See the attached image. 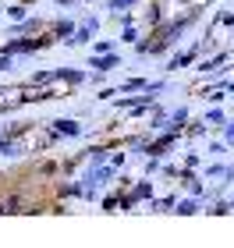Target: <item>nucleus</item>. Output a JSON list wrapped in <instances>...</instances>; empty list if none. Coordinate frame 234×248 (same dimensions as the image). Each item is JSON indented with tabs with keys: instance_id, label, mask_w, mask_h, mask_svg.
<instances>
[{
	"instance_id": "obj_1",
	"label": "nucleus",
	"mask_w": 234,
	"mask_h": 248,
	"mask_svg": "<svg viewBox=\"0 0 234 248\" xmlns=\"http://www.w3.org/2000/svg\"><path fill=\"white\" fill-rule=\"evenodd\" d=\"M203 39H199V43H188V46L185 50H177V53H171V57H167L163 61V71L167 75H174V71H181V67H188V64H195L199 57H203Z\"/></svg>"
},
{
	"instance_id": "obj_2",
	"label": "nucleus",
	"mask_w": 234,
	"mask_h": 248,
	"mask_svg": "<svg viewBox=\"0 0 234 248\" xmlns=\"http://www.w3.org/2000/svg\"><path fill=\"white\" fill-rule=\"evenodd\" d=\"M82 135H85L82 121L57 117V121H50V128H47V142H61V139H82Z\"/></svg>"
},
{
	"instance_id": "obj_3",
	"label": "nucleus",
	"mask_w": 234,
	"mask_h": 248,
	"mask_svg": "<svg viewBox=\"0 0 234 248\" xmlns=\"http://www.w3.org/2000/svg\"><path fill=\"white\" fill-rule=\"evenodd\" d=\"M99 29H103V21H99L96 15H89V18H78V29H75V36L71 39H64L68 46H89L96 36H99Z\"/></svg>"
},
{
	"instance_id": "obj_4",
	"label": "nucleus",
	"mask_w": 234,
	"mask_h": 248,
	"mask_svg": "<svg viewBox=\"0 0 234 248\" xmlns=\"http://www.w3.org/2000/svg\"><path fill=\"white\" fill-rule=\"evenodd\" d=\"M53 75H57V85H68V89H78L89 82V67H71V64H61L53 67Z\"/></svg>"
},
{
	"instance_id": "obj_5",
	"label": "nucleus",
	"mask_w": 234,
	"mask_h": 248,
	"mask_svg": "<svg viewBox=\"0 0 234 248\" xmlns=\"http://www.w3.org/2000/svg\"><path fill=\"white\" fill-rule=\"evenodd\" d=\"M121 67V53H89V71H99V75H114Z\"/></svg>"
},
{
	"instance_id": "obj_6",
	"label": "nucleus",
	"mask_w": 234,
	"mask_h": 248,
	"mask_svg": "<svg viewBox=\"0 0 234 248\" xmlns=\"http://www.w3.org/2000/svg\"><path fill=\"white\" fill-rule=\"evenodd\" d=\"M227 61H231V50L220 46L213 57H199L195 64H199V75H213V71H220V67H227Z\"/></svg>"
},
{
	"instance_id": "obj_7",
	"label": "nucleus",
	"mask_w": 234,
	"mask_h": 248,
	"mask_svg": "<svg viewBox=\"0 0 234 248\" xmlns=\"http://www.w3.org/2000/svg\"><path fill=\"white\" fill-rule=\"evenodd\" d=\"M75 29H78V18H68V15H61V18H53V21H50V32H53V39H57V43L71 39V36H75Z\"/></svg>"
},
{
	"instance_id": "obj_8",
	"label": "nucleus",
	"mask_w": 234,
	"mask_h": 248,
	"mask_svg": "<svg viewBox=\"0 0 234 248\" xmlns=\"http://www.w3.org/2000/svg\"><path fill=\"white\" fill-rule=\"evenodd\" d=\"M149 82H153V78H146V75H131V78H125V82L117 85V93L121 96H139V93L149 89Z\"/></svg>"
},
{
	"instance_id": "obj_9",
	"label": "nucleus",
	"mask_w": 234,
	"mask_h": 248,
	"mask_svg": "<svg viewBox=\"0 0 234 248\" xmlns=\"http://www.w3.org/2000/svg\"><path fill=\"white\" fill-rule=\"evenodd\" d=\"M57 85V75H53V67H43V71H32L25 78V89H50Z\"/></svg>"
},
{
	"instance_id": "obj_10",
	"label": "nucleus",
	"mask_w": 234,
	"mask_h": 248,
	"mask_svg": "<svg viewBox=\"0 0 234 248\" xmlns=\"http://www.w3.org/2000/svg\"><path fill=\"white\" fill-rule=\"evenodd\" d=\"M11 213H25V202H21V191H7L0 199V217H11Z\"/></svg>"
},
{
	"instance_id": "obj_11",
	"label": "nucleus",
	"mask_w": 234,
	"mask_h": 248,
	"mask_svg": "<svg viewBox=\"0 0 234 248\" xmlns=\"http://www.w3.org/2000/svg\"><path fill=\"white\" fill-rule=\"evenodd\" d=\"M199 213H203V202H199L195 195L177 199V206H174V217H199Z\"/></svg>"
},
{
	"instance_id": "obj_12",
	"label": "nucleus",
	"mask_w": 234,
	"mask_h": 248,
	"mask_svg": "<svg viewBox=\"0 0 234 248\" xmlns=\"http://www.w3.org/2000/svg\"><path fill=\"white\" fill-rule=\"evenodd\" d=\"M163 21H167L163 4H160V0H149V7H146V21H142V25H146V29H156V25H163Z\"/></svg>"
},
{
	"instance_id": "obj_13",
	"label": "nucleus",
	"mask_w": 234,
	"mask_h": 248,
	"mask_svg": "<svg viewBox=\"0 0 234 248\" xmlns=\"http://www.w3.org/2000/svg\"><path fill=\"white\" fill-rule=\"evenodd\" d=\"M177 191H171V195H163V199H149L146 206H149V213H174V206H177Z\"/></svg>"
},
{
	"instance_id": "obj_14",
	"label": "nucleus",
	"mask_w": 234,
	"mask_h": 248,
	"mask_svg": "<svg viewBox=\"0 0 234 248\" xmlns=\"http://www.w3.org/2000/svg\"><path fill=\"white\" fill-rule=\"evenodd\" d=\"M57 199H85V185L82 181H61L57 185Z\"/></svg>"
},
{
	"instance_id": "obj_15",
	"label": "nucleus",
	"mask_w": 234,
	"mask_h": 248,
	"mask_svg": "<svg viewBox=\"0 0 234 248\" xmlns=\"http://www.w3.org/2000/svg\"><path fill=\"white\" fill-rule=\"evenodd\" d=\"M227 160H213V163H203V181H220L227 174Z\"/></svg>"
},
{
	"instance_id": "obj_16",
	"label": "nucleus",
	"mask_w": 234,
	"mask_h": 248,
	"mask_svg": "<svg viewBox=\"0 0 234 248\" xmlns=\"http://www.w3.org/2000/svg\"><path fill=\"white\" fill-rule=\"evenodd\" d=\"M188 121H192V107H188V103L171 107V121H167V124H174V128H181V131H185V124H188Z\"/></svg>"
},
{
	"instance_id": "obj_17",
	"label": "nucleus",
	"mask_w": 234,
	"mask_h": 248,
	"mask_svg": "<svg viewBox=\"0 0 234 248\" xmlns=\"http://www.w3.org/2000/svg\"><path fill=\"white\" fill-rule=\"evenodd\" d=\"M206 135H209V124L203 117H192L185 124V139H206Z\"/></svg>"
},
{
	"instance_id": "obj_18",
	"label": "nucleus",
	"mask_w": 234,
	"mask_h": 248,
	"mask_svg": "<svg viewBox=\"0 0 234 248\" xmlns=\"http://www.w3.org/2000/svg\"><path fill=\"white\" fill-rule=\"evenodd\" d=\"M203 213H206V217H231V202L224 195H217L209 206H203Z\"/></svg>"
},
{
	"instance_id": "obj_19",
	"label": "nucleus",
	"mask_w": 234,
	"mask_h": 248,
	"mask_svg": "<svg viewBox=\"0 0 234 248\" xmlns=\"http://www.w3.org/2000/svg\"><path fill=\"white\" fill-rule=\"evenodd\" d=\"M103 7L110 11V15H121V11H135L139 0H103Z\"/></svg>"
},
{
	"instance_id": "obj_20",
	"label": "nucleus",
	"mask_w": 234,
	"mask_h": 248,
	"mask_svg": "<svg viewBox=\"0 0 234 248\" xmlns=\"http://www.w3.org/2000/svg\"><path fill=\"white\" fill-rule=\"evenodd\" d=\"M114 50H117L114 39H99V36H96L93 43H89V53H114Z\"/></svg>"
},
{
	"instance_id": "obj_21",
	"label": "nucleus",
	"mask_w": 234,
	"mask_h": 248,
	"mask_svg": "<svg viewBox=\"0 0 234 248\" xmlns=\"http://www.w3.org/2000/svg\"><path fill=\"white\" fill-rule=\"evenodd\" d=\"M203 121H206V124H220V128H224V121H227V110H224V107H209L206 114H203Z\"/></svg>"
},
{
	"instance_id": "obj_22",
	"label": "nucleus",
	"mask_w": 234,
	"mask_h": 248,
	"mask_svg": "<svg viewBox=\"0 0 234 248\" xmlns=\"http://www.w3.org/2000/svg\"><path fill=\"white\" fill-rule=\"evenodd\" d=\"M213 25H220V29H234V11H231V7H220L217 15H213Z\"/></svg>"
},
{
	"instance_id": "obj_23",
	"label": "nucleus",
	"mask_w": 234,
	"mask_h": 248,
	"mask_svg": "<svg viewBox=\"0 0 234 248\" xmlns=\"http://www.w3.org/2000/svg\"><path fill=\"white\" fill-rule=\"evenodd\" d=\"M139 39H142V29L139 25H121V43H131V46H135Z\"/></svg>"
},
{
	"instance_id": "obj_24",
	"label": "nucleus",
	"mask_w": 234,
	"mask_h": 248,
	"mask_svg": "<svg viewBox=\"0 0 234 248\" xmlns=\"http://www.w3.org/2000/svg\"><path fill=\"white\" fill-rule=\"evenodd\" d=\"M99 206H103L107 213H117V209H121V191H110V195H103V199H99Z\"/></svg>"
},
{
	"instance_id": "obj_25",
	"label": "nucleus",
	"mask_w": 234,
	"mask_h": 248,
	"mask_svg": "<svg viewBox=\"0 0 234 248\" xmlns=\"http://www.w3.org/2000/svg\"><path fill=\"white\" fill-rule=\"evenodd\" d=\"M29 15H32L29 4H11V7H7V18H11V21H21V18H29Z\"/></svg>"
},
{
	"instance_id": "obj_26",
	"label": "nucleus",
	"mask_w": 234,
	"mask_h": 248,
	"mask_svg": "<svg viewBox=\"0 0 234 248\" xmlns=\"http://www.w3.org/2000/svg\"><path fill=\"white\" fill-rule=\"evenodd\" d=\"M39 174H43V177L61 174V163H57V160H43V163H39Z\"/></svg>"
},
{
	"instance_id": "obj_27",
	"label": "nucleus",
	"mask_w": 234,
	"mask_h": 248,
	"mask_svg": "<svg viewBox=\"0 0 234 248\" xmlns=\"http://www.w3.org/2000/svg\"><path fill=\"white\" fill-rule=\"evenodd\" d=\"M185 170H203V156H199V153H188V156H185Z\"/></svg>"
},
{
	"instance_id": "obj_28",
	"label": "nucleus",
	"mask_w": 234,
	"mask_h": 248,
	"mask_svg": "<svg viewBox=\"0 0 234 248\" xmlns=\"http://www.w3.org/2000/svg\"><path fill=\"white\" fill-rule=\"evenodd\" d=\"M220 135H224V142L234 149V117H227V121H224V131H220Z\"/></svg>"
},
{
	"instance_id": "obj_29",
	"label": "nucleus",
	"mask_w": 234,
	"mask_h": 248,
	"mask_svg": "<svg viewBox=\"0 0 234 248\" xmlns=\"http://www.w3.org/2000/svg\"><path fill=\"white\" fill-rule=\"evenodd\" d=\"M125 160H128V153H117V156H110L107 163H110V167H114V170L121 174V170H125Z\"/></svg>"
},
{
	"instance_id": "obj_30",
	"label": "nucleus",
	"mask_w": 234,
	"mask_h": 248,
	"mask_svg": "<svg viewBox=\"0 0 234 248\" xmlns=\"http://www.w3.org/2000/svg\"><path fill=\"white\" fill-rule=\"evenodd\" d=\"M11 67H15V57H11V53H4V50H0V75H7Z\"/></svg>"
},
{
	"instance_id": "obj_31",
	"label": "nucleus",
	"mask_w": 234,
	"mask_h": 248,
	"mask_svg": "<svg viewBox=\"0 0 234 248\" xmlns=\"http://www.w3.org/2000/svg\"><path fill=\"white\" fill-rule=\"evenodd\" d=\"M160 170H163L167 177H171V181H177V174H181V167H174V163H167V160H163V163H160Z\"/></svg>"
},
{
	"instance_id": "obj_32",
	"label": "nucleus",
	"mask_w": 234,
	"mask_h": 248,
	"mask_svg": "<svg viewBox=\"0 0 234 248\" xmlns=\"http://www.w3.org/2000/svg\"><path fill=\"white\" fill-rule=\"evenodd\" d=\"M227 149H231V145H227L224 139H220V142H209V153H213V156H224Z\"/></svg>"
},
{
	"instance_id": "obj_33",
	"label": "nucleus",
	"mask_w": 234,
	"mask_h": 248,
	"mask_svg": "<svg viewBox=\"0 0 234 248\" xmlns=\"http://www.w3.org/2000/svg\"><path fill=\"white\" fill-rule=\"evenodd\" d=\"M114 96H121L117 85H99V99H114Z\"/></svg>"
},
{
	"instance_id": "obj_34",
	"label": "nucleus",
	"mask_w": 234,
	"mask_h": 248,
	"mask_svg": "<svg viewBox=\"0 0 234 248\" xmlns=\"http://www.w3.org/2000/svg\"><path fill=\"white\" fill-rule=\"evenodd\" d=\"M160 163H163V160H153V156H146V177H153L156 170H160Z\"/></svg>"
},
{
	"instance_id": "obj_35",
	"label": "nucleus",
	"mask_w": 234,
	"mask_h": 248,
	"mask_svg": "<svg viewBox=\"0 0 234 248\" xmlns=\"http://www.w3.org/2000/svg\"><path fill=\"white\" fill-rule=\"evenodd\" d=\"M57 4V11H68V7H75V4H82V0H53Z\"/></svg>"
},
{
	"instance_id": "obj_36",
	"label": "nucleus",
	"mask_w": 234,
	"mask_h": 248,
	"mask_svg": "<svg viewBox=\"0 0 234 248\" xmlns=\"http://www.w3.org/2000/svg\"><path fill=\"white\" fill-rule=\"evenodd\" d=\"M220 89H224V93H227V96H234V78L227 75V78H224V85H220Z\"/></svg>"
},
{
	"instance_id": "obj_37",
	"label": "nucleus",
	"mask_w": 234,
	"mask_h": 248,
	"mask_svg": "<svg viewBox=\"0 0 234 248\" xmlns=\"http://www.w3.org/2000/svg\"><path fill=\"white\" fill-rule=\"evenodd\" d=\"M227 202H231V213H234V195H227Z\"/></svg>"
},
{
	"instance_id": "obj_38",
	"label": "nucleus",
	"mask_w": 234,
	"mask_h": 248,
	"mask_svg": "<svg viewBox=\"0 0 234 248\" xmlns=\"http://www.w3.org/2000/svg\"><path fill=\"white\" fill-rule=\"evenodd\" d=\"M82 4H93V0H82Z\"/></svg>"
}]
</instances>
